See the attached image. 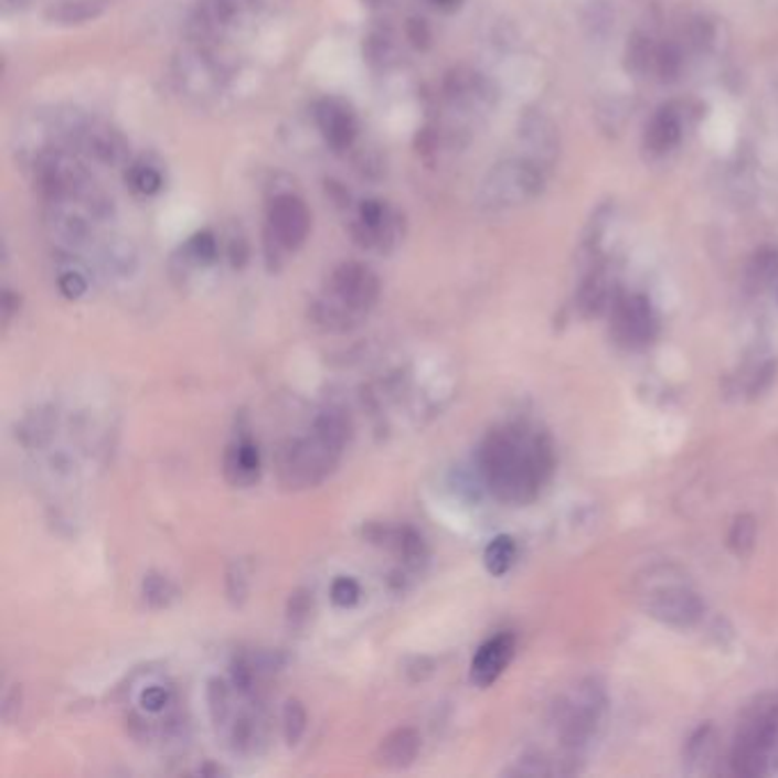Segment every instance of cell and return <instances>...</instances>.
<instances>
[{"label": "cell", "instance_id": "11", "mask_svg": "<svg viewBox=\"0 0 778 778\" xmlns=\"http://www.w3.org/2000/svg\"><path fill=\"white\" fill-rule=\"evenodd\" d=\"M441 98L450 113L472 117L489 113L498 100L495 83L472 66H455L441 83Z\"/></svg>", "mask_w": 778, "mask_h": 778}, {"label": "cell", "instance_id": "4", "mask_svg": "<svg viewBox=\"0 0 778 778\" xmlns=\"http://www.w3.org/2000/svg\"><path fill=\"white\" fill-rule=\"evenodd\" d=\"M313 226V215L301 194L295 190H275L267 196L263 254L269 273H279L288 254L307 245Z\"/></svg>", "mask_w": 778, "mask_h": 778}, {"label": "cell", "instance_id": "36", "mask_svg": "<svg viewBox=\"0 0 778 778\" xmlns=\"http://www.w3.org/2000/svg\"><path fill=\"white\" fill-rule=\"evenodd\" d=\"M607 297H610V290H607V281L603 279V275L596 273L580 288V309L587 316H596L607 303Z\"/></svg>", "mask_w": 778, "mask_h": 778}, {"label": "cell", "instance_id": "8", "mask_svg": "<svg viewBox=\"0 0 778 778\" xmlns=\"http://www.w3.org/2000/svg\"><path fill=\"white\" fill-rule=\"evenodd\" d=\"M605 690L589 679L575 685L555 707V726L566 747H583L596 733L605 713Z\"/></svg>", "mask_w": 778, "mask_h": 778}, {"label": "cell", "instance_id": "26", "mask_svg": "<svg viewBox=\"0 0 778 778\" xmlns=\"http://www.w3.org/2000/svg\"><path fill=\"white\" fill-rule=\"evenodd\" d=\"M110 6V0H57L51 3L44 12L46 21L53 25H83L104 14Z\"/></svg>", "mask_w": 778, "mask_h": 778}, {"label": "cell", "instance_id": "2", "mask_svg": "<svg viewBox=\"0 0 778 778\" xmlns=\"http://www.w3.org/2000/svg\"><path fill=\"white\" fill-rule=\"evenodd\" d=\"M352 436V423L341 409L318 414L307 436L288 438L277 452V472L286 489H309L322 484L335 466Z\"/></svg>", "mask_w": 778, "mask_h": 778}, {"label": "cell", "instance_id": "42", "mask_svg": "<svg viewBox=\"0 0 778 778\" xmlns=\"http://www.w3.org/2000/svg\"><path fill=\"white\" fill-rule=\"evenodd\" d=\"M404 40H407V44L420 53L429 51V46L434 42L429 23L420 17H412L407 23H404Z\"/></svg>", "mask_w": 778, "mask_h": 778}, {"label": "cell", "instance_id": "3", "mask_svg": "<svg viewBox=\"0 0 778 778\" xmlns=\"http://www.w3.org/2000/svg\"><path fill=\"white\" fill-rule=\"evenodd\" d=\"M382 281L365 263L345 260L331 269L324 290L311 301L309 318L316 327L345 333L356 329L377 307Z\"/></svg>", "mask_w": 778, "mask_h": 778}, {"label": "cell", "instance_id": "30", "mask_svg": "<svg viewBox=\"0 0 778 778\" xmlns=\"http://www.w3.org/2000/svg\"><path fill=\"white\" fill-rule=\"evenodd\" d=\"M514 559H516V544H514V539L507 536V534L495 536L484 551V566L491 575H495V578L510 571Z\"/></svg>", "mask_w": 778, "mask_h": 778}, {"label": "cell", "instance_id": "20", "mask_svg": "<svg viewBox=\"0 0 778 778\" xmlns=\"http://www.w3.org/2000/svg\"><path fill=\"white\" fill-rule=\"evenodd\" d=\"M683 135H685V121L681 110L675 106H662L647 121L641 145H644V151L651 158H664L681 145Z\"/></svg>", "mask_w": 778, "mask_h": 778}, {"label": "cell", "instance_id": "34", "mask_svg": "<svg viewBox=\"0 0 778 778\" xmlns=\"http://www.w3.org/2000/svg\"><path fill=\"white\" fill-rule=\"evenodd\" d=\"M142 594H145V600L156 607V610H162V607H167L169 603H172L177 598V587L174 583L164 578V575L160 573H149L145 575V583H142Z\"/></svg>", "mask_w": 778, "mask_h": 778}, {"label": "cell", "instance_id": "21", "mask_svg": "<svg viewBox=\"0 0 778 778\" xmlns=\"http://www.w3.org/2000/svg\"><path fill=\"white\" fill-rule=\"evenodd\" d=\"M224 478L238 489H249L260 478V452L249 436H241L224 452Z\"/></svg>", "mask_w": 778, "mask_h": 778}, {"label": "cell", "instance_id": "25", "mask_svg": "<svg viewBox=\"0 0 778 778\" xmlns=\"http://www.w3.org/2000/svg\"><path fill=\"white\" fill-rule=\"evenodd\" d=\"M363 57L377 72H388L402 62V42L395 30L380 25L363 38Z\"/></svg>", "mask_w": 778, "mask_h": 778}, {"label": "cell", "instance_id": "16", "mask_svg": "<svg viewBox=\"0 0 778 778\" xmlns=\"http://www.w3.org/2000/svg\"><path fill=\"white\" fill-rule=\"evenodd\" d=\"M658 331L651 301L641 295H628L615 301L612 333L626 348L649 345Z\"/></svg>", "mask_w": 778, "mask_h": 778}, {"label": "cell", "instance_id": "18", "mask_svg": "<svg viewBox=\"0 0 778 778\" xmlns=\"http://www.w3.org/2000/svg\"><path fill=\"white\" fill-rule=\"evenodd\" d=\"M365 536L372 541V544H380L393 551L402 559V564L412 571H420L429 559L425 541L414 527H407V525L388 527V525L375 523V525H367Z\"/></svg>", "mask_w": 778, "mask_h": 778}, {"label": "cell", "instance_id": "48", "mask_svg": "<svg viewBox=\"0 0 778 778\" xmlns=\"http://www.w3.org/2000/svg\"><path fill=\"white\" fill-rule=\"evenodd\" d=\"M28 6H30V0H0V8H3L6 14L23 12Z\"/></svg>", "mask_w": 778, "mask_h": 778}, {"label": "cell", "instance_id": "22", "mask_svg": "<svg viewBox=\"0 0 778 778\" xmlns=\"http://www.w3.org/2000/svg\"><path fill=\"white\" fill-rule=\"evenodd\" d=\"M418 754H420L418 731L404 726V728H395L380 742L375 758L386 769H407L416 763Z\"/></svg>", "mask_w": 778, "mask_h": 778}, {"label": "cell", "instance_id": "40", "mask_svg": "<svg viewBox=\"0 0 778 778\" xmlns=\"http://www.w3.org/2000/svg\"><path fill=\"white\" fill-rule=\"evenodd\" d=\"M329 596L335 607H343V610H348V607H354L361 600V585L354 578L341 575V578L333 580Z\"/></svg>", "mask_w": 778, "mask_h": 778}, {"label": "cell", "instance_id": "29", "mask_svg": "<svg viewBox=\"0 0 778 778\" xmlns=\"http://www.w3.org/2000/svg\"><path fill=\"white\" fill-rule=\"evenodd\" d=\"M685 70V46L679 42H664L656 51L653 72L662 83H675Z\"/></svg>", "mask_w": 778, "mask_h": 778}, {"label": "cell", "instance_id": "1", "mask_svg": "<svg viewBox=\"0 0 778 778\" xmlns=\"http://www.w3.org/2000/svg\"><path fill=\"white\" fill-rule=\"evenodd\" d=\"M478 461L487 489L500 502L527 504L553 476L555 452L544 431L507 425L487 434Z\"/></svg>", "mask_w": 778, "mask_h": 778}, {"label": "cell", "instance_id": "31", "mask_svg": "<svg viewBox=\"0 0 778 778\" xmlns=\"http://www.w3.org/2000/svg\"><path fill=\"white\" fill-rule=\"evenodd\" d=\"M281 722H284L286 742L290 744V747H295V744H299V739L303 737V733H307V726H309L307 707H303V703L299 699H288L284 705Z\"/></svg>", "mask_w": 778, "mask_h": 778}, {"label": "cell", "instance_id": "12", "mask_svg": "<svg viewBox=\"0 0 778 778\" xmlns=\"http://www.w3.org/2000/svg\"><path fill=\"white\" fill-rule=\"evenodd\" d=\"M641 598H644L647 612L653 619L673 628H692L703 617V603L699 594L685 583L664 580L651 585Z\"/></svg>", "mask_w": 778, "mask_h": 778}, {"label": "cell", "instance_id": "39", "mask_svg": "<svg viewBox=\"0 0 778 778\" xmlns=\"http://www.w3.org/2000/svg\"><path fill=\"white\" fill-rule=\"evenodd\" d=\"M776 277H778V254L774 249L758 252L749 267V279L756 286H765V284H771Z\"/></svg>", "mask_w": 778, "mask_h": 778}, {"label": "cell", "instance_id": "35", "mask_svg": "<svg viewBox=\"0 0 778 778\" xmlns=\"http://www.w3.org/2000/svg\"><path fill=\"white\" fill-rule=\"evenodd\" d=\"M57 290L64 299L78 301L81 297L87 295L89 281H87L83 269H78L72 260H66V265H62L60 275H57Z\"/></svg>", "mask_w": 778, "mask_h": 778}, {"label": "cell", "instance_id": "14", "mask_svg": "<svg viewBox=\"0 0 778 778\" xmlns=\"http://www.w3.org/2000/svg\"><path fill=\"white\" fill-rule=\"evenodd\" d=\"M76 153L87 158L98 167H126L130 158V142L126 135L110 121L87 117L85 126L78 132V140L74 147Z\"/></svg>", "mask_w": 778, "mask_h": 778}, {"label": "cell", "instance_id": "15", "mask_svg": "<svg viewBox=\"0 0 778 778\" xmlns=\"http://www.w3.org/2000/svg\"><path fill=\"white\" fill-rule=\"evenodd\" d=\"M44 224L66 249L87 247L100 224L78 201H51L44 209Z\"/></svg>", "mask_w": 778, "mask_h": 778}, {"label": "cell", "instance_id": "27", "mask_svg": "<svg viewBox=\"0 0 778 778\" xmlns=\"http://www.w3.org/2000/svg\"><path fill=\"white\" fill-rule=\"evenodd\" d=\"M656 51L658 46L653 44V40L647 35V32H632L626 44V53H624V64L626 72L635 74V76H644L647 72L653 70L656 64Z\"/></svg>", "mask_w": 778, "mask_h": 778}, {"label": "cell", "instance_id": "28", "mask_svg": "<svg viewBox=\"0 0 778 778\" xmlns=\"http://www.w3.org/2000/svg\"><path fill=\"white\" fill-rule=\"evenodd\" d=\"M98 256L108 273H117V275H128L132 273V267L138 265V252H135V247L124 238H108L104 245H100Z\"/></svg>", "mask_w": 778, "mask_h": 778}, {"label": "cell", "instance_id": "49", "mask_svg": "<svg viewBox=\"0 0 778 778\" xmlns=\"http://www.w3.org/2000/svg\"><path fill=\"white\" fill-rule=\"evenodd\" d=\"M388 3H391V0H363V6H367V8H372V10L384 8V6H388Z\"/></svg>", "mask_w": 778, "mask_h": 778}, {"label": "cell", "instance_id": "19", "mask_svg": "<svg viewBox=\"0 0 778 778\" xmlns=\"http://www.w3.org/2000/svg\"><path fill=\"white\" fill-rule=\"evenodd\" d=\"M514 649H516V639L510 632L495 635L489 641H484V644L478 649L476 658H472V662H470L472 685L491 688L500 679L507 664L512 662Z\"/></svg>", "mask_w": 778, "mask_h": 778}, {"label": "cell", "instance_id": "13", "mask_svg": "<svg viewBox=\"0 0 778 778\" xmlns=\"http://www.w3.org/2000/svg\"><path fill=\"white\" fill-rule=\"evenodd\" d=\"M313 121L327 149L335 156H348L356 149L361 124L354 108L343 98L322 96L313 104Z\"/></svg>", "mask_w": 778, "mask_h": 778}, {"label": "cell", "instance_id": "44", "mask_svg": "<svg viewBox=\"0 0 778 778\" xmlns=\"http://www.w3.org/2000/svg\"><path fill=\"white\" fill-rule=\"evenodd\" d=\"M169 699L172 696H169V692L164 688L153 685L140 694V705L145 710H149V713H160V710H164L169 705Z\"/></svg>", "mask_w": 778, "mask_h": 778}, {"label": "cell", "instance_id": "47", "mask_svg": "<svg viewBox=\"0 0 778 778\" xmlns=\"http://www.w3.org/2000/svg\"><path fill=\"white\" fill-rule=\"evenodd\" d=\"M427 3L436 10H441V12H457L461 6H463V0H427Z\"/></svg>", "mask_w": 778, "mask_h": 778}, {"label": "cell", "instance_id": "6", "mask_svg": "<svg viewBox=\"0 0 778 778\" xmlns=\"http://www.w3.org/2000/svg\"><path fill=\"white\" fill-rule=\"evenodd\" d=\"M348 231L354 245L365 252L391 254L399 247L407 233L402 211H397L391 201L380 196H365L348 211Z\"/></svg>", "mask_w": 778, "mask_h": 778}, {"label": "cell", "instance_id": "17", "mask_svg": "<svg viewBox=\"0 0 778 778\" xmlns=\"http://www.w3.org/2000/svg\"><path fill=\"white\" fill-rule=\"evenodd\" d=\"M519 142L525 149L523 156L544 169L553 167L559 158V128L539 108H527L519 117Z\"/></svg>", "mask_w": 778, "mask_h": 778}, {"label": "cell", "instance_id": "46", "mask_svg": "<svg viewBox=\"0 0 778 778\" xmlns=\"http://www.w3.org/2000/svg\"><path fill=\"white\" fill-rule=\"evenodd\" d=\"M19 309H21V299H19V295L14 292V290H6L3 292V322L6 324H10L12 322V318L19 313Z\"/></svg>", "mask_w": 778, "mask_h": 778}, {"label": "cell", "instance_id": "24", "mask_svg": "<svg viewBox=\"0 0 778 778\" xmlns=\"http://www.w3.org/2000/svg\"><path fill=\"white\" fill-rule=\"evenodd\" d=\"M124 181L135 196L153 199L164 190L167 174L160 160L153 156H140L124 167Z\"/></svg>", "mask_w": 778, "mask_h": 778}, {"label": "cell", "instance_id": "5", "mask_svg": "<svg viewBox=\"0 0 778 778\" xmlns=\"http://www.w3.org/2000/svg\"><path fill=\"white\" fill-rule=\"evenodd\" d=\"M546 190V169L530 158H507L484 174L476 204L484 213H504L532 204Z\"/></svg>", "mask_w": 778, "mask_h": 778}, {"label": "cell", "instance_id": "45", "mask_svg": "<svg viewBox=\"0 0 778 778\" xmlns=\"http://www.w3.org/2000/svg\"><path fill=\"white\" fill-rule=\"evenodd\" d=\"M228 596H231L233 600H238V603H243L245 596H247L245 575H243V571H241L238 566H233V568L228 571Z\"/></svg>", "mask_w": 778, "mask_h": 778}, {"label": "cell", "instance_id": "9", "mask_svg": "<svg viewBox=\"0 0 778 778\" xmlns=\"http://www.w3.org/2000/svg\"><path fill=\"white\" fill-rule=\"evenodd\" d=\"M228 72L215 46L188 44L174 60V83L190 98H213L226 85Z\"/></svg>", "mask_w": 778, "mask_h": 778}, {"label": "cell", "instance_id": "10", "mask_svg": "<svg viewBox=\"0 0 778 778\" xmlns=\"http://www.w3.org/2000/svg\"><path fill=\"white\" fill-rule=\"evenodd\" d=\"M260 0H196L188 17V42L215 46L238 25Z\"/></svg>", "mask_w": 778, "mask_h": 778}, {"label": "cell", "instance_id": "37", "mask_svg": "<svg viewBox=\"0 0 778 778\" xmlns=\"http://www.w3.org/2000/svg\"><path fill=\"white\" fill-rule=\"evenodd\" d=\"M683 38H685L683 46H688V51L705 53V51H710V46H713V42H715V28L707 19L696 17V19H692L688 23Z\"/></svg>", "mask_w": 778, "mask_h": 778}, {"label": "cell", "instance_id": "41", "mask_svg": "<svg viewBox=\"0 0 778 778\" xmlns=\"http://www.w3.org/2000/svg\"><path fill=\"white\" fill-rule=\"evenodd\" d=\"M249 256H252V249H249L247 235L241 228L231 231L228 238H226V258H228L231 267L243 269L249 263Z\"/></svg>", "mask_w": 778, "mask_h": 778}, {"label": "cell", "instance_id": "43", "mask_svg": "<svg viewBox=\"0 0 778 778\" xmlns=\"http://www.w3.org/2000/svg\"><path fill=\"white\" fill-rule=\"evenodd\" d=\"M313 594L309 592H295L288 600V621L292 626H303L309 621V615L313 612Z\"/></svg>", "mask_w": 778, "mask_h": 778}, {"label": "cell", "instance_id": "33", "mask_svg": "<svg viewBox=\"0 0 778 778\" xmlns=\"http://www.w3.org/2000/svg\"><path fill=\"white\" fill-rule=\"evenodd\" d=\"M209 710L211 720L215 726H226L233 713V699H231V688L222 679H213L209 683Z\"/></svg>", "mask_w": 778, "mask_h": 778}, {"label": "cell", "instance_id": "32", "mask_svg": "<svg viewBox=\"0 0 778 778\" xmlns=\"http://www.w3.org/2000/svg\"><path fill=\"white\" fill-rule=\"evenodd\" d=\"M728 546L735 555H749L756 546V521L749 514H742L733 521L728 532Z\"/></svg>", "mask_w": 778, "mask_h": 778}, {"label": "cell", "instance_id": "38", "mask_svg": "<svg viewBox=\"0 0 778 778\" xmlns=\"http://www.w3.org/2000/svg\"><path fill=\"white\" fill-rule=\"evenodd\" d=\"M585 28L589 30L592 38L610 35V30L615 28V10L603 3V0H592V6L585 14Z\"/></svg>", "mask_w": 778, "mask_h": 778}, {"label": "cell", "instance_id": "23", "mask_svg": "<svg viewBox=\"0 0 778 778\" xmlns=\"http://www.w3.org/2000/svg\"><path fill=\"white\" fill-rule=\"evenodd\" d=\"M222 254V243L217 238V233L213 228H201L192 233L190 238L179 247L174 254V265H179L181 273H190V269H204L211 267L220 260Z\"/></svg>", "mask_w": 778, "mask_h": 778}, {"label": "cell", "instance_id": "7", "mask_svg": "<svg viewBox=\"0 0 778 778\" xmlns=\"http://www.w3.org/2000/svg\"><path fill=\"white\" fill-rule=\"evenodd\" d=\"M778 737V701H760L737 731L731 756L733 771L744 778L767 771L771 749Z\"/></svg>", "mask_w": 778, "mask_h": 778}]
</instances>
